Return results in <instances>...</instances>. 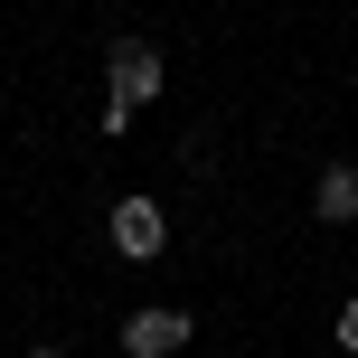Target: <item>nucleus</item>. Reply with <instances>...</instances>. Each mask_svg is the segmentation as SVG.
Returning <instances> with one entry per match:
<instances>
[{
	"instance_id": "obj_1",
	"label": "nucleus",
	"mask_w": 358,
	"mask_h": 358,
	"mask_svg": "<svg viewBox=\"0 0 358 358\" xmlns=\"http://www.w3.org/2000/svg\"><path fill=\"white\" fill-rule=\"evenodd\" d=\"M104 76H113V104H123V113H142L151 104V94H161V48H151V38H113V48H104Z\"/></svg>"
},
{
	"instance_id": "obj_2",
	"label": "nucleus",
	"mask_w": 358,
	"mask_h": 358,
	"mask_svg": "<svg viewBox=\"0 0 358 358\" xmlns=\"http://www.w3.org/2000/svg\"><path fill=\"white\" fill-rule=\"evenodd\" d=\"M113 245H123L132 264H151V255L170 245V208H151V198H113Z\"/></svg>"
},
{
	"instance_id": "obj_3",
	"label": "nucleus",
	"mask_w": 358,
	"mask_h": 358,
	"mask_svg": "<svg viewBox=\"0 0 358 358\" xmlns=\"http://www.w3.org/2000/svg\"><path fill=\"white\" fill-rule=\"evenodd\" d=\"M123 349H132V358H170V349H189V311H132V321H123Z\"/></svg>"
},
{
	"instance_id": "obj_4",
	"label": "nucleus",
	"mask_w": 358,
	"mask_h": 358,
	"mask_svg": "<svg viewBox=\"0 0 358 358\" xmlns=\"http://www.w3.org/2000/svg\"><path fill=\"white\" fill-rule=\"evenodd\" d=\"M311 217H321V227H349L358 217V170L349 161H330L321 179H311Z\"/></svg>"
},
{
	"instance_id": "obj_5",
	"label": "nucleus",
	"mask_w": 358,
	"mask_h": 358,
	"mask_svg": "<svg viewBox=\"0 0 358 358\" xmlns=\"http://www.w3.org/2000/svg\"><path fill=\"white\" fill-rule=\"evenodd\" d=\"M340 349H358V302H340Z\"/></svg>"
},
{
	"instance_id": "obj_6",
	"label": "nucleus",
	"mask_w": 358,
	"mask_h": 358,
	"mask_svg": "<svg viewBox=\"0 0 358 358\" xmlns=\"http://www.w3.org/2000/svg\"><path fill=\"white\" fill-rule=\"evenodd\" d=\"M29 358H66V349H29Z\"/></svg>"
}]
</instances>
